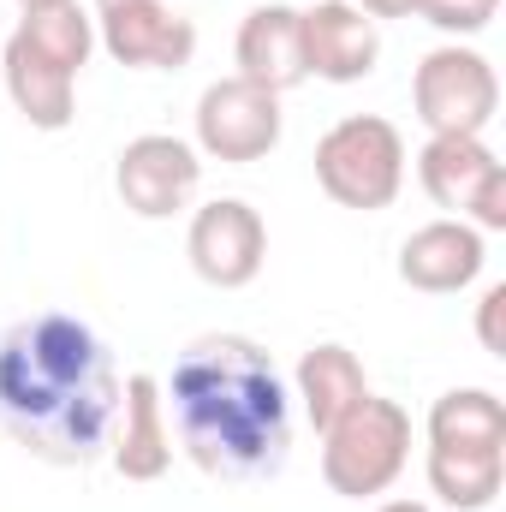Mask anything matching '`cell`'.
<instances>
[{
    "label": "cell",
    "instance_id": "44dd1931",
    "mask_svg": "<svg viewBox=\"0 0 506 512\" xmlns=\"http://www.w3.org/2000/svg\"><path fill=\"white\" fill-rule=\"evenodd\" d=\"M501 316H506V286L495 280V286L483 292V304H477V340H483V352H495V358H506Z\"/></svg>",
    "mask_w": 506,
    "mask_h": 512
},
{
    "label": "cell",
    "instance_id": "277c9868",
    "mask_svg": "<svg viewBox=\"0 0 506 512\" xmlns=\"http://www.w3.org/2000/svg\"><path fill=\"white\" fill-rule=\"evenodd\" d=\"M316 185L340 209L376 215L405 191V137L381 114H346L316 137Z\"/></svg>",
    "mask_w": 506,
    "mask_h": 512
},
{
    "label": "cell",
    "instance_id": "2e32d148",
    "mask_svg": "<svg viewBox=\"0 0 506 512\" xmlns=\"http://www.w3.org/2000/svg\"><path fill=\"white\" fill-rule=\"evenodd\" d=\"M298 399H304V417H310V429L322 435V429H334L352 405H364L370 399V376H364V364H358V352L352 346H340V340H322V346H310L304 358H298Z\"/></svg>",
    "mask_w": 506,
    "mask_h": 512
},
{
    "label": "cell",
    "instance_id": "7c38bea8",
    "mask_svg": "<svg viewBox=\"0 0 506 512\" xmlns=\"http://www.w3.org/2000/svg\"><path fill=\"white\" fill-rule=\"evenodd\" d=\"M483 262H489L483 233H477L471 221L441 215V221H423V227L399 245V280H405L411 292L447 298V292H465V286L483 274Z\"/></svg>",
    "mask_w": 506,
    "mask_h": 512
},
{
    "label": "cell",
    "instance_id": "5bb4252c",
    "mask_svg": "<svg viewBox=\"0 0 506 512\" xmlns=\"http://www.w3.org/2000/svg\"><path fill=\"white\" fill-rule=\"evenodd\" d=\"M0 72H6V96H12V108H18L36 131H66L72 120H78V78H72L66 66H54L48 54H36L18 30L6 36Z\"/></svg>",
    "mask_w": 506,
    "mask_h": 512
},
{
    "label": "cell",
    "instance_id": "8992f818",
    "mask_svg": "<svg viewBox=\"0 0 506 512\" xmlns=\"http://www.w3.org/2000/svg\"><path fill=\"white\" fill-rule=\"evenodd\" d=\"M280 131H286L280 96L251 84V78H239V72L215 78L197 96V155H209V161L251 167V161L280 149Z\"/></svg>",
    "mask_w": 506,
    "mask_h": 512
},
{
    "label": "cell",
    "instance_id": "d6986e66",
    "mask_svg": "<svg viewBox=\"0 0 506 512\" xmlns=\"http://www.w3.org/2000/svg\"><path fill=\"white\" fill-rule=\"evenodd\" d=\"M18 36L36 48V54H48L54 66H66L72 78L90 66V54H96V18H90V6H78V0H54V6H36V12H24L18 18Z\"/></svg>",
    "mask_w": 506,
    "mask_h": 512
},
{
    "label": "cell",
    "instance_id": "6da1fadb",
    "mask_svg": "<svg viewBox=\"0 0 506 512\" xmlns=\"http://www.w3.org/2000/svg\"><path fill=\"white\" fill-rule=\"evenodd\" d=\"M120 376L108 340L72 310H36L0 340V429L42 465L108 453Z\"/></svg>",
    "mask_w": 506,
    "mask_h": 512
},
{
    "label": "cell",
    "instance_id": "4fadbf2b",
    "mask_svg": "<svg viewBox=\"0 0 506 512\" xmlns=\"http://www.w3.org/2000/svg\"><path fill=\"white\" fill-rule=\"evenodd\" d=\"M233 60H239V78H251L262 90L286 96L298 90L310 72H304V30H298V6H251L245 24H239V42H233Z\"/></svg>",
    "mask_w": 506,
    "mask_h": 512
},
{
    "label": "cell",
    "instance_id": "9a60e30c",
    "mask_svg": "<svg viewBox=\"0 0 506 512\" xmlns=\"http://www.w3.org/2000/svg\"><path fill=\"white\" fill-rule=\"evenodd\" d=\"M495 173H501V155L483 137H429L417 149V185L429 191L435 209H453V221H465V209Z\"/></svg>",
    "mask_w": 506,
    "mask_h": 512
},
{
    "label": "cell",
    "instance_id": "603a6c76",
    "mask_svg": "<svg viewBox=\"0 0 506 512\" xmlns=\"http://www.w3.org/2000/svg\"><path fill=\"white\" fill-rule=\"evenodd\" d=\"M376 512H429V507H423V501H381Z\"/></svg>",
    "mask_w": 506,
    "mask_h": 512
},
{
    "label": "cell",
    "instance_id": "3957f363",
    "mask_svg": "<svg viewBox=\"0 0 506 512\" xmlns=\"http://www.w3.org/2000/svg\"><path fill=\"white\" fill-rule=\"evenodd\" d=\"M411 465V411L399 399H364L322 429V477L340 501H376Z\"/></svg>",
    "mask_w": 506,
    "mask_h": 512
},
{
    "label": "cell",
    "instance_id": "8fae6325",
    "mask_svg": "<svg viewBox=\"0 0 506 512\" xmlns=\"http://www.w3.org/2000/svg\"><path fill=\"white\" fill-rule=\"evenodd\" d=\"M114 471L126 483H161L173 465V423H167V399H161V376H126L120 387V417H114Z\"/></svg>",
    "mask_w": 506,
    "mask_h": 512
},
{
    "label": "cell",
    "instance_id": "7a4b0ae2",
    "mask_svg": "<svg viewBox=\"0 0 506 512\" xmlns=\"http://www.w3.org/2000/svg\"><path fill=\"white\" fill-rule=\"evenodd\" d=\"M161 399L173 405L179 447L203 477L256 483L292 453V393L274 358L245 334L191 340L161 382Z\"/></svg>",
    "mask_w": 506,
    "mask_h": 512
},
{
    "label": "cell",
    "instance_id": "52a82bcc",
    "mask_svg": "<svg viewBox=\"0 0 506 512\" xmlns=\"http://www.w3.org/2000/svg\"><path fill=\"white\" fill-rule=\"evenodd\" d=\"M96 42L131 72H179L197 54V24L167 0H90Z\"/></svg>",
    "mask_w": 506,
    "mask_h": 512
},
{
    "label": "cell",
    "instance_id": "ba28073f",
    "mask_svg": "<svg viewBox=\"0 0 506 512\" xmlns=\"http://www.w3.org/2000/svg\"><path fill=\"white\" fill-rule=\"evenodd\" d=\"M197 185H203V155H197V143H185L173 131L131 137L126 149H120V161H114V191H120V203H126L131 215H143V221L179 215L197 197Z\"/></svg>",
    "mask_w": 506,
    "mask_h": 512
},
{
    "label": "cell",
    "instance_id": "ffe728a7",
    "mask_svg": "<svg viewBox=\"0 0 506 512\" xmlns=\"http://www.w3.org/2000/svg\"><path fill=\"white\" fill-rule=\"evenodd\" d=\"M501 0H417V18H429L441 36H477L489 30Z\"/></svg>",
    "mask_w": 506,
    "mask_h": 512
},
{
    "label": "cell",
    "instance_id": "cb8c5ba5",
    "mask_svg": "<svg viewBox=\"0 0 506 512\" xmlns=\"http://www.w3.org/2000/svg\"><path fill=\"white\" fill-rule=\"evenodd\" d=\"M18 6H24V12H36V6H54V0H18Z\"/></svg>",
    "mask_w": 506,
    "mask_h": 512
},
{
    "label": "cell",
    "instance_id": "30bf717a",
    "mask_svg": "<svg viewBox=\"0 0 506 512\" xmlns=\"http://www.w3.org/2000/svg\"><path fill=\"white\" fill-rule=\"evenodd\" d=\"M304 30V72L322 84H364L381 60V24L352 0H316L298 12Z\"/></svg>",
    "mask_w": 506,
    "mask_h": 512
},
{
    "label": "cell",
    "instance_id": "7402d4cb",
    "mask_svg": "<svg viewBox=\"0 0 506 512\" xmlns=\"http://www.w3.org/2000/svg\"><path fill=\"white\" fill-rule=\"evenodd\" d=\"M352 6H358V12H370V18H411V12H417V0H352Z\"/></svg>",
    "mask_w": 506,
    "mask_h": 512
},
{
    "label": "cell",
    "instance_id": "ac0fdd59",
    "mask_svg": "<svg viewBox=\"0 0 506 512\" xmlns=\"http://www.w3.org/2000/svg\"><path fill=\"white\" fill-rule=\"evenodd\" d=\"M423 429L429 447H506V405L489 387H447Z\"/></svg>",
    "mask_w": 506,
    "mask_h": 512
},
{
    "label": "cell",
    "instance_id": "e0dca14e",
    "mask_svg": "<svg viewBox=\"0 0 506 512\" xmlns=\"http://www.w3.org/2000/svg\"><path fill=\"white\" fill-rule=\"evenodd\" d=\"M429 495L453 512H489L506 483V447H429Z\"/></svg>",
    "mask_w": 506,
    "mask_h": 512
},
{
    "label": "cell",
    "instance_id": "9c48e42d",
    "mask_svg": "<svg viewBox=\"0 0 506 512\" xmlns=\"http://www.w3.org/2000/svg\"><path fill=\"white\" fill-rule=\"evenodd\" d=\"M185 256L197 268V280L221 286V292H239L251 286L268 262V227L245 197H215L191 215V233H185Z\"/></svg>",
    "mask_w": 506,
    "mask_h": 512
},
{
    "label": "cell",
    "instance_id": "5b68a950",
    "mask_svg": "<svg viewBox=\"0 0 506 512\" xmlns=\"http://www.w3.org/2000/svg\"><path fill=\"white\" fill-rule=\"evenodd\" d=\"M411 108L429 137H483L501 114V78L489 54L465 42H441L411 72Z\"/></svg>",
    "mask_w": 506,
    "mask_h": 512
}]
</instances>
